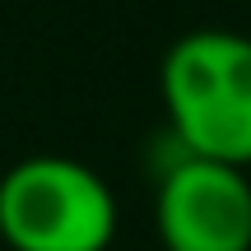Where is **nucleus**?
<instances>
[{"label": "nucleus", "mask_w": 251, "mask_h": 251, "mask_svg": "<svg viewBox=\"0 0 251 251\" xmlns=\"http://www.w3.org/2000/svg\"><path fill=\"white\" fill-rule=\"evenodd\" d=\"M163 107L186 153L251 168V37L200 28L168 47Z\"/></svg>", "instance_id": "f257e3e1"}, {"label": "nucleus", "mask_w": 251, "mask_h": 251, "mask_svg": "<svg viewBox=\"0 0 251 251\" xmlns=\"http://www.w3.org/2000/svg\"><path fill=\"white\" fill-rule=\"evenodd\" d=\"M112 186L70 153H28L0 177V242L14 251H107Z\"/></svg>", "instance_id": "f03ea898"}, {"label": "nucleus", "mask_w": 251, "mask_h": 251, "mask_svg": "<svg viewBox=\"0 0 251 251\" xmlns=\"http://www.w3.org/2000/svg\"><path fill=\"white\" fill-rule=\"evenodd\" d=\"M153 228L168 251H251L247 168L181 149V158L158 181Z\"/></svg>", "instance_id": "7ed1b4c3"}]
</instances>
